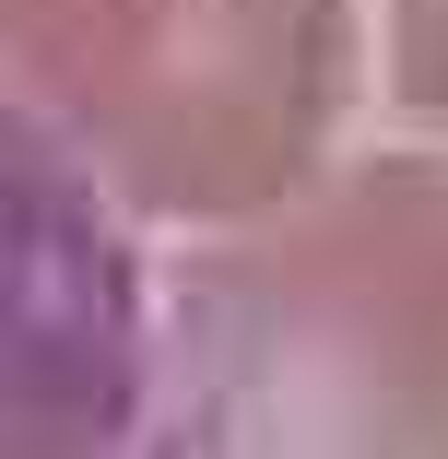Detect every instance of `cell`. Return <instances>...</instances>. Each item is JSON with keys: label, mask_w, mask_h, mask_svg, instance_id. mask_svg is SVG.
<instances>
[{"label": "cell", "mask_w": 448, "mask_h": 459, "mask_svg": "<svg viewBox=\"0 0 448 459\" xmlns=\"http://www.w3.org/2000/svg\"><path fill=\"white\" fill-rule=\"evenodd\" d=\"M107 13H130V0H0V82L48 71L59 48H83Z\"/></svg>", "instance_id": "obj_5"}, {"label": "cell", "mask_w": 448, "mask_h": 459, "mask_svg": "<svg viewBox=\"0 0 448 459\" xmlns=\"http://www.w3.org/2000/svg\"><path fill=\"white\" fill-rule=\"evenodd\" d=\"M390 13V82L413 95V118L448 142V0H378Z\"/></svg>", "instance_id": "obj_4"}, {"label": "cell", "mask_w": 448, "mask_h": 459, "mask_svg": "<svg viewBox=\"0 0 448 459\" xmlns=\"http://www.w3.org/2000/svg\"><path fill=\"white\" fill-rule=\"evenodd\" d=\"M154 353L142 224L0 82V459H154Z\"/></svg>", "instance_id": "obj_3"}, {"label": "cell", "mask_w": 448, "mask_h": 459, "mask_svg": "<svg viewBox=\"0 0 448 459\" xmlns=\"http://www.w3.org/2000/svg\"><path fill=\"white\" fill-rule=\"evenodd\" d=\"M130 224L224 236L295 201L354 107V0H130L24 71Z\"/></svg>", "instance_id": "obj_2"}, {"label": "cell", "mask_w": 448, "mask_h": 459, "mask_svg": "<svg viewBox=\"0 0 448 459\" xmlns=\"http://www.w3.org/2000/svg\"><path fill=\"white\" fill-rule=\"evenodd\" d=\"M154 459H448V153H330L165 295Z\"/></svg>", "instance_id": "obj_1"}]
</instances>
